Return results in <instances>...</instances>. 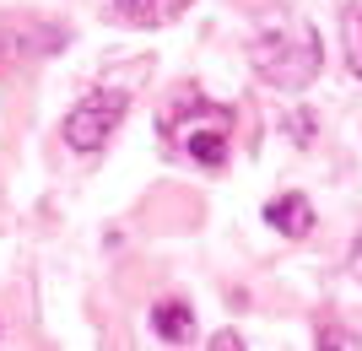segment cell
I'll use <instances>...</instances> for the list:
<instances>
[{
	"label": "cell",
	"mask_w": 362,
	"mask_h": 351,
	"mask_svg": "<svg viewBox=\"0 0 362 351\" xmlns=\"http://www.w3.org/2000/svg\"><path fill=\"white\" fill-rule=\"evenodd\" d=\"M124 108H130V97H124L119 87L87 92V97L65 114V141H71L76 152H98V146L114 136V124L124 119Z\"/></svg>",
	"instance_id": "obj_2"
},
{
	"label": "cell",
	"mask_w": 362,
	"mask_h": 351,
	"mask_svg": "<svg viewBox=\"0 0 362 351\" xmlns=\"http://www.w3.org/2000/svg\"><path fill=\"white\" fill-rule=\"evenodd\" d=\"M227 136H233V114L206 103V97H189V103L168 119V141H173L179 152H189L195 162H206V168H222L227 162Z\"/></svg>",
	"instance_id": "obj_1"
},
{
	"label": "cell",
	"mask_w": 362,
	"mask_h": 351,
	"mask_svg": "<svg viewBox=\"0 0 362 351\" xmlns=\"http://www.w3.org/2000/svg\"><path fill=\"white\" fill-rule=\"evenodd\" d=\"M319 38L314 32H298V38H276V49L265 38H255V65L259 76H271L276 87H308L319 71Z\"/></svg>",
	"instance_id": "obj_3"
},
{
	"label": "cell",
	"mask_w": 362,
	"mask_h": 351,
	"mask_svg": "<svg viewBox=\"0 0 362 351\" xmlns=\"http://www.w3.org/2000/svg\"><path fill=\"white\" fill-rule=\"evenodd\" d=\"M271 227L276 232H287V238H303V232L314 227V206H308V195H298V189H292V195H281V200H271Z\"/></svg>",
	"instance_id": "obj_5"
},
{
	"label": "cell",
	"mask_w": 362,
	"mask_h": 351,
	"mask_svg": "<svg viewBox=\"0 0 362 351\" xmlns=\"http://www.w3.org/2000/svg\"><path fill=\"white\" fill-rule=\"evenodd\" d=\"M151 324H157V335H163L168 346H189V340H195V314H189L184 297H163V303L151 308Z\"/></svg>",
	"instance_id": "obj_4"
},
{
	"label": "cell",
	"mask_w": 362,
	"mask_h": 351,
	"mask_svg": "<svg viewBox=\"0 0 362 351\" xmlns=\"http://www.w3.org/2000/svg\"><path fill=\"white\" fill-rule=\"evenodd\" d=\"M114 6H119L124 16H136V22H151V16H157V0H114Z\"/></svg>",
	"instance_id": "obj_7"
},
{
	"label": "cell",
	"mask_w": 362,
	"mask_h": 351,
	"mask_svg": "<svg viewBox=\"0 0 362 351\" xmlns=\"http://www.w3.org/2000/svg\"><path fill=\"white\" fill-rule=\"evenodd\" d=\"M341 38H346V65L362 76V0H351L341 11Z\"/></svg>",
	"instance_id": "obj_6"
},
{
	"label": "cell",
	"mask_w": 362,
	"mask_h": 351,
	"mask_svg": "<svg viewBox=\"0 0 362 351\" xmlns=\"http://www.w3.org/2000/svg\"><path fill=\"white\" fill-rule=\"evenodd\" d=\"M351 254H357V275H362V238H357V249H351Z\"/></svg>",
	"instance_id": "obj_8"
}]
</instances>
